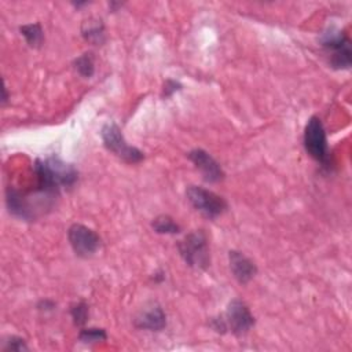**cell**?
Listing matches in <instances>:
<instances>
[{
	"mask_svg": "<svg viewBox=\"0 0 352 352\" xmlns=\"http://www.w3.org/2000/svg\"><path fill=\"white\" fill-rule=\"evenodd\" d=\"M6 202L10 213L14 214L15 217H19L23 220H30L33 217V213L30 212L28 201L23 198V195L18 190L8 187L6 192Z\"/></svg>",
	"mask_w": 352,
	"mask_h": 352,
	"instance_id": "7c38bea8",
	"label": "cell"
},
{
	"mask_svg": "<svg viewBox=\"0 0 352 352\" xmlns=\"http://www.w3.org/2000/svg\"><path fill=\"white\" fill-rule=\"evenodd\" d=\"M184 263L197 270H206L210 264V253L206 234L202 230L187 234L177 245Z\"/></svg>",
	"mask_w": 352,
	"mask_h": 352,
	"instance_id": "3957f363",
	"label": "cell"
},
{
	"mask_svg": "<svg viewBox=\"0 0 352 352\" xmlns=\"http://www.w3.org/2000/svg\"><path fill=\"white\" fill-rule=\"evenodd\" d=\"M190 161L195 165V168L201 172L202 177L209 183H217L223 180L224 172L220 164L205 150L194 148L188 153Z\"/></svg>",
	"mask_w": 352,
	"mask_h": 352,
	"instance_id": "9c48e42d",
	"label": "cell"
},
{
	"mask_svg": "<svg viewBox=\"0 0 352 352\" xmlns=\"http://www.w3.org/2000/svg\"><path fill=\"white\" fill-rule=\"evenodd\" d=\"M182 85L175 81V80H168L165 84H164V96H170L173 92H176L177 89H180Z\"/></svg>",
	"mask_w": 352,
	"mask_h": 352,
	"instance_id": "ffe728a7",
	"label": "cell"
},
{
	"mask_svg": "<svg viewBox=\"0 0 352 352\" xmlns=\"http://www.w3.org/2000/svg\"><path fill=\"white\" fill-rule=\"evenodd\" d=\"M73 65H74L76 72L80 76L85 77V78L91 77L94 74V72H95V60H94V55L91 52H85V54L80 55L74 60Z\"/></svg>",
	"mask_w": 352,
	"mask_h": 352,
	"instance_id": "2e32d148",
	"label": "cell"
},
{
	"mask_svg": "<svg viewBox=\"0 0 352 352\" xmlns=\"http://www.w3.org/2000/svg\"><path fill=\"white\" fill-rule=\"evenodd\" d=\"M228 261H230V268H231L234 278L242 285H245L250 279H253V276L257 272L256 264L249 257H246L243 253H241L238 250L228 252Z\"/></svg>",
	"mask_w": 352,
	"mask_h": 352,
	"instance_id": "30bf717a",
	"label": "cell"
},
{
	"mask_svg": "<svg viewBox=\"0 0 352 352\" xmlns=\"http://www.w3.org/2000/svg\"><path fill=\"white\" fill-rule=\"evenodd\" d=\"M107 338V334L103 329L98 327H89V329H82L78 334V340L87 344H96L100 341H104Z\"/></svg>",
	"mask_w": 352,
	"mask_h": 352,
	"instance_id": "e0dca14e",
	"label": "cell"
},
{
	"mask_svg": "<svg viewBox=\"0 0 352 352\" xmlns=\"http://www.w3.org/2000/svg\"><path fill=\"white\" fill-rule=\"evenodd\" d=\"M28 346L25 344V340L21 337H10L8 341H6V346L4 351H12V352H21V351H26Z\"/></svg>",
	"mask_w": 352,
	"mask_h": 352,
	"instance_id": "d6986e66",
	"label": "cell"
},
{
	"mask_svg": "<svg viewBox=\"0 0 352 352\" xmlns=\"http://www.w3.org/2000/svg\"><path fill=\"white\" fill-rule=\"evenodd\" d=\"M304 147L305 151L322 166H329L330 154L324 126L319 117L312 116L304 129Z\"/></svg>",
	"mask_w": 352,
	"mask_h": 352,
	"instance_id": "277c9868",
	"label": "cell"
},
{
	"mask_svg": "<svg viewBox=\"0 0 352 352\" xmlns=\"http://www.w3.org/2000/svg\"><path fill=\"white\" fill-rule=\"evenodd\" d=\"M322 47L329 55V63L334 69H349L352 63V51H351V43L348 36L337 29V28H329L322 38H320Z\"/></svg>",
	"mask_w": 352,
	"mask_h": 352,
	"instance_id": "7a4b0ae2",
	"label": "cell"
},
{
	"mask_svg": "<svg viewBox=\"0 0 352 352\" xmlns=\"http://www.w3.org/2000/svg\"><path fill=\"white\" fill-rule=\"evenodd\" d=\"M186 195L192 208L208 219H214L226 212L227 202L216 192L199 186H188Z\"/></svg>",
	"mask_w": 352,
	"mask_h": 352,
	"instance_id": "8992f818",
	"label": "cell"
},
{
	"mask_svg": "<svg viewBox=\"0 0 352 352\" xmlns=\"http://www.w3.org/2000/svg\"><path fill=\"white\" fill-rule=\"evenodd\" d=\"M135 324L143 330L160 331L166 326V315L160 305H151L142 311V314L136 318Z\"/></svg>",
	"mask_w": 352,
	"mask_h": 352,
	"instance_id": "8fae6325",
	"label": "cell"
},
{
	"mask_svg": "<svg viewBox=\"0 0 352 352\" xmlns=\"http://www.w3.org/2000/svg\"><path fill=\"white\" fill-rule=\"evenodd\" d=\"M34 175L37 180V191L44 195L58 194L60 187H72L77 179L78 172L72 165L56 155L34 162Z\"/></svg>",
	"mask_w": 352,
	"mask_h": 352,
	"instance_id": "6da1fadb",
	"label": "cell"
},
{
	"mask_svg": "<svg viewBox=\"0 0 352 352\" xmlns=\"http://www.w3.org/2000/svg\"><path fill=\"white\" fill-rule=\"evenodd\" d=\"M70 315L77 326L85 324V322L88 319V305L82 301L73 304L70 308Z\"/></svg>",
	"mask_w": 352,
	"mask_h": 352,
	"instance_id": "ac0fdd59",
	"label": "cell"
},
{
	"mask_svg": "<svg viewBox=\"0 0 352 352\" xmlns=\"http://www.w3.org/2000/svg\"><path fill=\"white\" fill-rule=\"evenodd\" d=\"M151 227L157 234H177V232H180V226L172 217H169L166 214L157 216L153 220Z\"/></svg>",
	"mask_w": 352,
	"mask_h": 352,
	"instance_id": "4fadbf2b",
	"label": "cell"
},
{
	"mask_svg": "<svg viewBox=\"0 0 352 352\" xmlns=\"http://www.w3.org/2000/svg\"><path fill=\"white\" fill-rule=\"evenodd\" d=\"M69 242L74 250V253L80 257H91L100 248L99 235L89 227L84 224H73L67 231Z\"/></svg>",
	"mask_w": 352,
	"mask_h": 352,
	"instance_id": "52a82bcc",
	"label": "cell"
},
{
	"mask_svg": "<svg viewBox=\"0 0 352 352\" xmlns=\"http://www.w3.org/2000/svg\"><path fill=\"white\" fill-rule=\"evenodd\" d=\"M19 30L30 47H38L43 43L44 34H43V29H41L40 23L23 25L19 28Z\"/></svg>",
	"mask_w": 352,
	"mask_h": 352,
	"instance_id": "5bb4252c",
	"label": "cell"
},
{
	"mask_svg": "<svg viewBox=\"0 0 352 352\" xmlns=\"http://www.w3.org/2000/svg\"><path fill=\"white\" fill-rule=\"evenodd\" d=\"M100 136L104 147L113 154H116L117 157H120L121 160H124L125 162L138 164L144 158L143 153L139 148L126 143L120 126L116 125L114 122L106 124L102 128Z\"/></svg>",
	"mask_w": 352,
	"mask_h": 352,
	"instance_id": "5b68a950",
	"label": "cell"
},
{
	"mask_svg": "<svg viewBox=\"0 0 352 352\" xmlns=\"http://www.w3.org/2000/svg\"><path fill=\"white\" fill-rule=\"evenodd\" d=\"M223 319L226 322L227 330L235 336H243L254 326V316L252 315L248 305L238 298L228 302Z\"/></svg>",
	"mask_w": 352,
	"mask_h": 352,
	"instance_id": "ba28073f",
	"label": "cell"
},
{
	"mask_svg": "<svg viewBox=\"0 0 352 352\" xmlns=\"http://www.w3.org/2000/svg\"><path fill=\"white\" fill-rule=\"evenodd\" d=\"M82 36L89 43L100 44L104 38V29L100 21H89L87 26L82 28Z\"/></svg>",
	"mask_w": 352,
	"mask_h": 352,
	"instance_id": "9a60e30c",
	"label": "cell"
},
{
	"mask_svg": "<svg viewBox=\"0 0 352 352\" xmlns=\"http://www.w3.org/2000/svg\"><path fill=\"white\" fill-rule=\"evenodd\" d=\"M7 99H8V96H7V88L4 87V88H3V104L7 102Z\"/></svg>",
	"mask_w": 352,
	"mask_h": 352,
	"instance_id": "44dd1931",
	"label": "cell"
}]
</instances>
